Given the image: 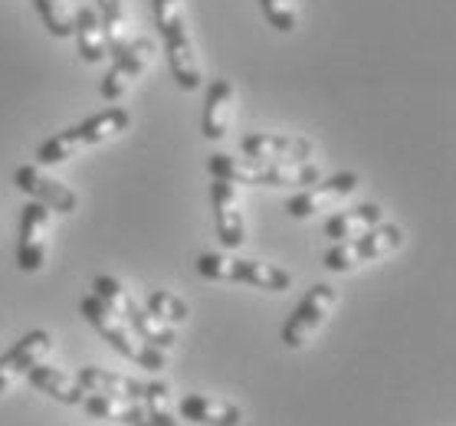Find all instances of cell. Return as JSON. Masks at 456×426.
Returning a JSON list of instances; mask_svg holds the SVG:
<instances>
[{"mask_svg": "<svg viewBox=\"0 0 456 426\" xmlns=\"http://www.w3.org/2000/svg\"><path fill=\"white\" fill-rule=\"evenodd\" d=\"M210 177L230 181V184H253V188H309L322 181L319 165L309 161H263V157H233V155H210L208 161Z\"/></svg>", "mask_w": 456, "mask_h": 426, "instance_id": "6da1fadb", "label": "cell"}, {"mask_svg": "<svg viewBox=\"0 0 456 426\" xmlns=\"http://www.w3.org/2000/svg\"><path fill=\"white\" fill-rule=\"evenodd\" d=\"M151 13H155L158 33L165 40V52L167 63H171V73H175V83L184 92L200 89L204 85V69H200L194 36H191L181 0H151Z\"/></svg>", "mask_w": 456, "mask_h": 426, "instance_id": "7a4b0ae2", "label": "cell"}, {"mask_svg": "<svg viewBox=\"0 0 456 426\" xmlns=\"http://www.w3.org/2000/svg\"><path fill=\"white\" fill-rule=\"evenodd\" d=\"M79 312H83L86 322L93 325L95 332L102 334L105 342L112 344L122 358L135 361L138 367H145V371H151V374H158L161 367H167L165 351H158V348H151V344L142 342V338L135 334V328L125 322V318H118V315H115L102 299H95L93 292L79 299Z\"/></svg>", "mask_w": 456, "mask_h": 426, "instance_id": "3957f363", "label": "cell"}, {"mask_svg": "<svg viewBox=\"0 0 456 426\" xmlns=\"http://www.w3.org/2000/svg\"><path fill=\"white\" fill-rule=\"evenodd\" d=\"M128 125H132V115L125 112V109H118V105H112V109H105V112L86 118L79 125L66 128L60 135H53L50 141H43L37 157H40V165H62V161L76 157L79 151H86V148H95V145H102V141L118 138L122 132H128Z\"/></svg>", "mask_w": 456, "mask_h": 426, "instance_id": "277c9868", "label": "cell"}, {"mask_svg": "<svg viewBox=\"0 0 456 426\" xmlns=\"http://www.w3.org/2000/svg\"><path fill=\"white\" fill-rule=\"evenodd\" d=\"M93 295H95V299H102L105 305L118 315V318H125V322L132 325V328H135V334L145 344H151V348H158V351H171V348L177 344L175 325L161 322L158 315H151L148 309H142V305L132 299V292L125 289L115 276H95Z\"/></svg>", "mask_w": 456, "mask_h": 426, "instance_id": "5b68a950", "label": "cell"}, {"mask_svg": "<svg viewBox=\"0 0 456 426\" xmlns=\"http://www.w3.org/2000/svg\"><path fill=\"white\" fill-rule=\"evenodd\" d=\"M198 272L210 282H247L253 289L266 292H286L292 285V276L280 269L276 262L243 260V256H230V253H200Z\"/></svg>", "mask_w": 456, "mask_h": 426, "instance_id": "8992f818", "label": "cell"}, {"mask_svg": "<svg viewBox=\"0 0 456 426\" xmlns=\"http://www.w3.org/2000/svg\"><path fill=\"white\" fill-rule=\"evenodd\" d=\"M401 243H404V229L378 223V227L362 233V237L335 243L332 250L325 253V269L352 272V269H358V266H364V262H378V260H384V256H391L395 250H401Z\"/></svg>", "mask_w": 456, "mask_h": 426, "instance_id": "52a82bcc", "label": "cell"}, {"mask_svg": "<svg viewBox=\"0 0 456 426\" xmlns=\"http://www.w3.org/2000/svg\"><path fill=\"white\" fill-rule=\"evenodd\" d=\"M335 305H338V292L329 285V282H319V285H312L302 301L296 305V312L286 318L282 325V344L289 348V351H299L305 344L312 342V334L319 332L322 325L329 322V315L335 312Z\"/></svg>", "mask_w": 456, "mask_h": 426, "instance_id": "ba28073f", "label": "cell"}, {"mask_svg": "<svg viewBox=\"0 0 456 426\" xmlns=\"http://www.w3.org/2000/svg\"><path fill=\"white\" fill-rule=\"evenodd\" d=\"M53 210L30 200L20 210V237H17V266L23 272H40L46 262V246H50Z\"/></svg>", "mask_w": 456, "mask_h": 426, "instance_id": "9c48e42d", "label": "cell"}, {"mask_svg": "<svg viewBox=\"0 0 456 426\" xmlns=\"http://www.w3.org/2000/svg\"><path fill=\"white\" fill-rule=\"evenodd\" d=\"M358 190V174H335L329 181H315L309 188L286 200V213L292 220H309L325 210H338L342 200H348Z\"/></svg>", "mask_w": 456, "mask_h": 426, "instance_id": "30bf717a", "label": "cell"}, {"mask_svg": "<svg viewBox=\"0 0 456 426\" xmlns=\"http://www.w3.org/2000/svg\"><path fill=\"white\" fill-rule=\"evenodd\" d=\"M151 56H155V43L145 40V36H142V40H128L122 50L112 52V66H109V73H105L102 85H99L102 99L118 102V99L128 92V85L148 69Z\"/></svg>", "mask_w": 456, "mask_h": 426, "instance_id": "8fae6325", "label": "cell"}, {"mask_svg": "<svg viewBox=\"0 0 456 426\" xmlns=\"http://www.w3.org/2000/svg\"><path fill=\"white\" fill-rule=\"evenodd\" d=\"M53 351V334L37 328V332H27L20 342L13 344L11 351L0 358V394H7L17 381L30 374L37 364L46 361V354Z\"/></svg>", "mask_w": 456, "mask_h": 426, "instance_id": "7c38bea8", "label": "cell"}, {"mask_svg": "<svg viewBox=\"0 0 456 426\" xmlns=\"http://www.w3.org/2000/svg\"><path fill=\"white\" fill-rule=\"evenodd\" d=\"M13 184H17V190H23L30 200H37V204H43V207L56 210V213H73V210L79 207L76 190L66 188V184H62V181H56V177H50L40 165L17 167Z\"/></svg>", "mask_w": 456, "mask_h": 426, "instance_id": "4fadbf2b", "label": "cell"}, {"mask_svg": "<svg viewBox=\"0 0 456 426\" xmlns=\"http://www.w3.org/2000/svg\"><path fill=\"white\" fill-rule=\"evenodd\" d=\"M210 207H214V223H217V237L227 250H240L247 243V220L240 210L237 184L217 181L210 184Z\"/></svg>", "mask_w": 456, "mask_h": 426, "instance_id": "5bb4252c", "label": "cell"}, {"mask_svg": "<svg viewBox=\"0 0 456 426\" xmlns=\"http://www.w3.org/2000/svg\"><path fill=\"white\" fill-rule=\"evenodd\" d=\"M243 155L247 157H263V161H280V165H289V161H309L312 157V141L299 135H270V132H256V135H247L240 141Z\"/></svg>", "mask_w": 456, "mask_h": 426, "instance_id": "9a60e30c", "label": "cell"}, {"mask_svg": "<svg viewBox=\"0 0 456 426\" xmlns=\"http://www.w3.org/2000/svg\"><path fill=\"white\" fill-rule=\"evenodd\" d=\"M233 109H237V89L230 85V79H214L204 95V118H200V132L208 141L227 138Z\"/></svg>", "mask_w": 456, "mask_h": 426, "instance_id": "2e32d148", "label": "cell"}, {"mask_svg": "<svg viewBox=\"0 0 456 426\" xmlns=\"http://www.w3.org/2000/svg\"><path fill=\"white\" fill-rule=\"evenodd\" d=\"M177 410H181V416H184L187 423H198V426L243 423V410L233 400H224V397H214V394H187Z\"/></svg>", "mask_w": 456, "mask_h": 426, "instance_id": "e0dca14e", "label": "cell"}, {"mask_svg": "<svg viewBox=\"0 0 456 426\" xmlns=\"http://www.w3.org/2000/svg\"><path fill=\"white\" fill-rule=\"evenodd\" d=\"M27 381H30L40 394L53 397V400H60V404H69V406H79L86 400V394H89V390L79 384V377L66 374L60 367H50V364H37L30 374H27Z\"/></svg>", "mask_w": 456, "mask_h": 426, "instance_id": "ac0fdd59", "label": "cell"}, {"mask_svg": "<svg viewBox=\"0 0 456 426\" xmlns=\"http://www.w3.org/2000/svg\"><path fill=\"white\" fill-rule=\"evenodd\" d=\"M79 406H83L93 420H109V423H125V426H148L142 400H125V397H109V394H86V400Z\"/></svg>", "mask_w": 456, "mask_h": 426, "instance_id": "d6986e66", "label": "cell"}, {"mask_svg": "<svg viewBox=\"0 0 456 426\" xmlns=\"http://www.w3.org/2000/svg\"><path fill=\"white\" fill-rule=\"evenodd\" d=\"M73 40L79 46V56L86 63H102L109 56V43H105V30L102 20L93 7H79L73 11Z\"/></svg>", "mask_w": 456, "mask_h": 426, "instance_id": "ffe728a7", "label": "cell"}, {"mask_svg": "<svg viewBox=\"0 0 456 426\" xmlns=\"http://www.w3.org/2000/svg\"><path fill=\"white\" fill-rule=\"evenodd\" d=\"M79 384L89 394H109V397H125V400H142L145 397V384L118 371H105V367H83L79 371Z\"/></svg>", "mask_w": 456, "mask_h": 426, "instance_id": "44dd1931", "label": "cell"}, {"mask_svg": "<svg viewBox=\"0 0 456 426\" xmlns=\"http://www.w3.org/2000/svg\"><path fill=\"white\" fill-rule=\"evenodd\" d=\"M384 210L378 204H362V207H352V210H342V213H335L329 217L325 223V237L332 239V243H342V239H354L374 229L381 223Z\"/></svg>", "mask_w": 456, "mask_h": 426, "instance_id": "7402d4cb", "label": "cell"}, {"mask_svg": "<svg viewBox=\"0 0 456 426\" xmlns=\"http://www.w3.org/2000/svg\"><path fill=\"white\" fill-rule=\"evenodd\" d=\"M142 406H145L148 426H177L175 404H171V384H167V381H151V384H145Z\"/></svg>", "mask_w": 456, "mask_h": 426, "instance_id": "603a6c76", "label": "cell"}, {"mask_svg": "<svg viewBox=\"0 0 456 426\" xmlns=\"http://www.w3.org/2000/svg\"><path fill=\"white\" fill-rule=\"evenodd\" d=\"M99 11H102L99 20H102L109 56H112L128 43V11H125V0H99Z\"/></svg>", "mask_w": 456, "mask_h": 426, "instance_id": "cb8c5ba5", "label": "cell"}, {"mask_svg": "<svg viewBox=\"0 0 456 426\" xmlns=\"http://www.w3.org/2000/svg\"><path fill=\"white\" fill-rule=\"evenodd\" d=\"M33 7L40 11L43 27H46L56 40L73 36V7H69L66 0H33Z\"/></svg>", "mask_w": 456, "mask_h": 426, "instance_id": "d4e9b609", "label": "cell"}, {"mask_svg": "<svg viewBox=\"0 0 456 426\" xmlns=\"http://www.w3.org/2000/svg\"><path fill=\"white\" fill-rule=\"evenodd\" d=\"M145 309L151 315H158V318H161V322H167V325H181V322H187V315H191L187 301L177 299L175 292H167V289H151V292H148Z\"/></svg>", "mask_w": 456, "mask_h": 426, "instance_id": "484cf974", "label": "cell"}, {"mask_svg": "<svg viewBox=\"0 0 456 426\" xmlns=\"http://www.w3.org/2000/svg\"><path fill=\"white\" fill-rule=\"evenodd\" d=\"M259 7L266 13L273 30L292 33L299 27V11H296V0H259Z\"/></svg>", "mask_w": 456, "mask_h": 426, "instance_id": "4316f807", "label": "cell"}]
</instances>
